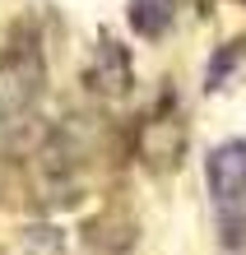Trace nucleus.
<instances>
[{
  "label": "nucleus",
  "mask_w": 246,
  "mask_h": 255,
  "mask_svg": "<svg viewBox=\"0 0 246 255\" xmlns=\"http://www.w3.org/2000/svg\"><path fill=\"white\" fill-rule=\"evenodd\" d=\"M167 14H172V0H135V23L144 33H158L167 23Z\"/></svg>",
  "instance_id": "nucleus-2"
},
{
  "label": "nucleus",
  "mask_w": 246,
  "mask_h": 255,
  "mask_svg": "<svg viewBox=\"0 0 246 255\" xmlns=\"http://www.w3.org/2000/svg\"><path fill=\"white\" fill-rule=\"evenodd\" d=\"M209 195L228 223H246V144H223L209 158Z\"/></svg>",
  "instance_id": "nucleus-1"
}]
</instances>
